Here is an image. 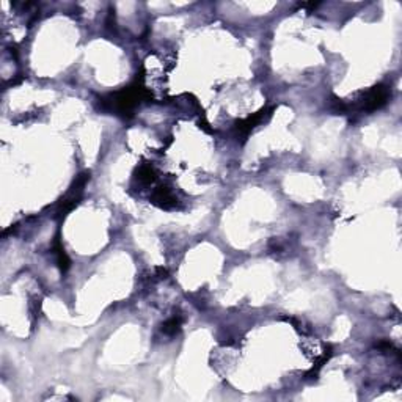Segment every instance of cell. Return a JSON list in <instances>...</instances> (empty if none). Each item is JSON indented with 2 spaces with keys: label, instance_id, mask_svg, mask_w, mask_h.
<instances>
[{
  "label": "cell",
  "instance_id": "cell-1",
  "mask_svg": "<svg viewBox=\"0 0 402 402\" xmlns=\"http://www.w3.org/2000/svg\"><path fill=\"white\" fill-rule=\"evenodd\" d=\"M388 99V88H385L382 85L373 88L371 91H367L364 94V97L361 99V109L364 110H376L379 107H382Z\"/></svg>",
  "mask_w": 402,
  "mask_h": 402
},
{
  "label": "cell",
  "instance_id": "cell-2",
  "mask_svg": "<svg viewBox=\"0 0 402 402\" xmlns=\"http://www.w3.org/2000/svg\"><path fill=\"white\" fill-rule=\"evenodd\" d=\"M179 325H181V319H179V317H173V319H170L169 322L163 325V331L165 333H175Z\"/></svg>",
  "mask_w": 402,
  "mask_h": 402
}]
</instances>
